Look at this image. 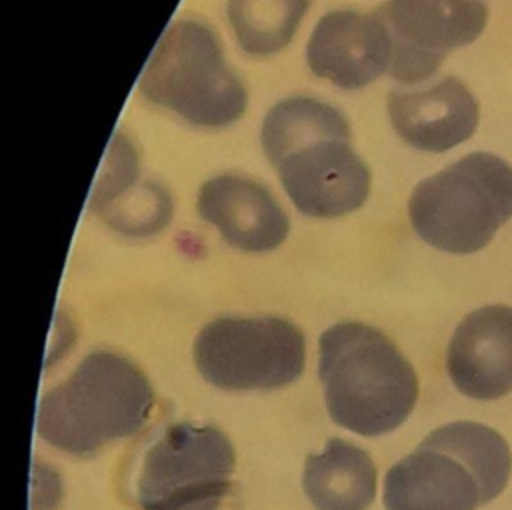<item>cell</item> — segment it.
I'll return each mask as SVG.
<instances>
[{"instance_id": "6da1fadb", "label": "cell", "mask_w": 512, "mask_h": 510, "mask_svg": "<svg viewBox=\"0 0 512 510\" xmlns=\"http://www.w3.org/2000/svg\"><path fill=\"white\" fill-rule=\"evenodd\" d=\"M260 138L302 214L336 218L366 202L370 170L352 150L350 126L334 106L308 96L286 98L268 110Z\"/></svg>"}, {"instance_id": "7a4b0ae2", "label": "cell", "mask_w": 512, "mask_h": 510, "mask_svg": "<svg viewBox=\"0 0 512 510\" xmlns=\"http://www.w3.org/2000/svg\"><path fill=\"white\" fill-rule=\"evenodd\" d=\"M318 376L330 418L360 436L398 428L418 400L412 364L380 330L340 322L320 336Z\"/></svg>"}, {"instance_id": "3957f363", "label": "cell", "mask_w": 512, "mask_h": 510, "mask_svg": "<svg viewBox=\"0 0 512 510\" xmlns=\"http://www.w3.org/2000/svg\"><path fill=\"white\" fill-rule=\"evenodd\" d=\"M512 472L506 440L478 422L430 432L384 478L386 510H476L504 492Z\"/></svg>"}, {"instance_id": "277c9868", "label": "cell", "mask_w": 512, "mask_h": 510, "mask_svg": "<svg viewBox=\"0 0 512 510\" xmlns=\"http://www.w3.org/2000/svg\"><path fill=\"white\" fill-rule=\"evenodd\" d=\"M154 392L128 358L98 350L48 390L38 406V436L60 452L92 456L136 434L150 416Z\"/></svg>"}, {"instance_id": "5b68a950", "label": "cell", "mask_w": 512, "mask_h": 510, "mask_svg": "<svg viewBox=\"0 0 512 510\" xmlns=\"http://www.w3.org/2000/svg\"><path fill=\"white\" fill-rule=\"evenodd\" d=\"M408 216L426 244L450 254L478 252L512 218V166L496 154H466L416 184Z\"/></svg>"}, {"instance_id": "8992f818", "label": "cell", "mask_w": 512, "mask_h": 510, "mask_svg": "<svg viewBox=\"0 0 512 510\" xmlns=\"http://www.w3.org/2000/svg\"><path fill=\"white\" fill-rule=\"evenodd\" d=\"M140 92L190 124L222 128L246 110V88L224 60L218 36L198 20H176L140 76Z\"/></svg>"}, {"instance_id": "52a82bcc", "label": "cell", "mask_w": 512, "mask_h": 510, "mask_svg": "<svg viewBox=\"0 0 512 510\" xmlns=\"http://www.w3.org/2000/svg\"><path fill=\"white\" fill-rule=\"evenodd\" d=\"M234 446L214 426L178 422L142 450L132 474L138 510H216L232 488Z\"/></svg>"}, {"instance_id": "ba28073f", "label": "cell", "mask_w": 512, "mask_h": 510, "mask_svg": "<svg viewBox=\"0 0 512 510\" xmlns=\"http://www.w3.org/2000/svg\"><path fill=\"white\" fill-rule=\"evenodd\" d=\"M304 358V334L276 316L216 318L194 342L198 372L222 390L282 388L302 374Z\"/></svg>"}, {"instance_id": "9c48e42d", "label": "cell", "mask_w": 512, "mask_h": 510, "mask_svg": "<svg viewBox=\"0 0 512 510\" xmlns=\"http://www.w3.org/2000/svg\"><path fill=\"white\" fill-rule=\"evenodd\" d=\"M380 12L394 40L390 76L402 84L430 78L450 50L472 44L488 22L482 0H388Z\"/></svg>"}, {"instance_id": "30bf717a", "label": "cell", "mask_w": 512, "mask_h": 510, "mask_svg": "<svg viewBox=\"0 0 512 510\" xmlns=\"http://www.w3.org/2000/svg\"><path fill=\"white\" fill-rule=\"evenodd\" d=\"M394 40L380 10H332L314 26L306 64L318 76L344 90H358L390 72Z\"/></svg>"}, {"instance_id": "8fae6325", "label": "cell", "mask_w": 512, "mask_h": 510, "mask_svg": "<svg viewBox=\"0 0 512 510\" xmlns=\"http://www.w3.org/2000/svg\"><path fill=\"white\" fill-rule=\"evenodd\" d=\"M446 370L468 398L496 400L512 392V308L490 304L464 316L450 338Z\"/></svg>"}, {"instance_id": "7c38bea8", "label": "cell", "mask_w": 512, "mask_h": 510, "mask_svg": "<svg viewBox=\"0 0 512 510\" xmlns=\"http://www.w3.org/2000/svg\"><path fill=\"white\" fill-rule=\"evenodd\" d=\"M196 208L204 222L218 228L226 244L244 252L274 250L290 230V220L276 198L262 184L236 174L206 180Z\"/></svg>"}, {"instance_id": "4fadbf2b", "label": "cell", "mask_w": 512, "mask_h": 510, "mask_svg": "<svg viewBox=\"0 0 512 510\" xmlns=\"http://www.w3.org/2000/svg\"><path fill=\"white\" fill-rule=\"evenodd\" d=\"M386 102L396 134L424 152H446L466 142L480 118L474 94L454 76L420 90H392Z\"/></svg>"}, {"instance_id": "5bb4252c", "label": "cell", "mask_w": 512, "mask_h": 510, "mask_svg": "<svg viewBox=\"0 0 512 510\" xmlns=\"http://www.w3.org/2000/svg\"><path fill=\"white\" fill-rule=\"evenodd\" d=\"M92 208L112 230L124 236L156 234L172 216L168 192L152 180H138L136 152L122 134L112 140L94 188Z\"/></svg>"}, {"instance_id": "9a60e30c", "label": "cell", "mask_w": 512, "mask_h": 510, "mask_svg": "<svg viewBox=\"0 0 512 510\" xmlns=\"http://www.w3.org/2000/svg\"><path fill=\"white\" fill-rule=\"evenodd\" d=\"M302 486L316 510H366L376 496V466L362 448L332 438L308 456Z\"/></svg>"}, {"instance_id": "2e32d148", "label": "cell", "mask_w": 512, "mask_h": 510, "mask_svg": "<svg viewBox=\"0 0 512 510\" xmlns=\"http://www.w3.org/2000/svg\"><path fill=\"white\" fill-rule=\"evenodd\" d=\"M310 0H228L226 14L240 48L270 56L294 36Z\"/></svg>"}]
</instances>
